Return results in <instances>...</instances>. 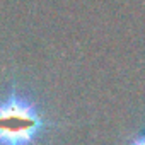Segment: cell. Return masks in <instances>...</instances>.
I'll return each mask as SVG.
<instances>
[{"label": "cell", "instance_id": "2", "mask_svg": "<svg viewBox=\"0 0 145 145\" xmlns=\"http://www.w3.org/2000/svg\"><path fill=\"white\" fill-rule=\"evenodd\" d=\"M128 145H145V133H142L140 137H137V138H133Z\"/></svg>", "mask_w": 145, "mask_h": 145}, {"label": "cell", "instance_id": "1", "mask_svg": "<svg viewBox=\"0 0 145 145\" xmlns=\"http://www.w3.org/2000/svg\"><path fill=\"white\" fill-rule=\"evenodd\" d=\"M44 130V116L26 94L10 92L0 101V145H36Z\"/></svg>", "mask_w": 145, "mask_h": 145}]
</instances>
